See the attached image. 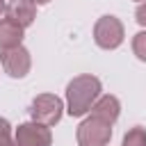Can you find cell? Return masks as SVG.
<instances>
[{
    "instance_id": "1",
    "label": "cell",
    "mask_w": 146,
    "mask_h": 146,
    "mask_svg": "<svg viewBox=\"0 0 146 146\" xmlns=\"http://www.w3.org/2000/svg\"><path fill=\"white\" fill-rule=\"evenodd\" d=\"M100 96V80L96 75H78L66 87V105L71 116H82Z\"/></svg>"
},
{
    "instance_id": "2",
    "label": "cell",
    "mask_w": 146,
    "mask_h": 146,
    "mask_svg": "<svg viewBox=\"0 0 146 146\" xmlns=\"http://www.w3.org/2000/svg\"><path fill=\"white\" fill-rule=\"evenodd\" d=\"M62 98L55 96V94H39L32 105H30V116L34 123H41V125H55L59 123L62 119Z\"/></svg>"
},
{
    "instance_id": "3",
    "label": "cell",
    "mask_w": 146,
    "mask_h": 146,
    "mask_svg": "<svg viewBox=\"0 0 146 146\" xmlns=\"http://www.w3.org/2000/svg\"><path fill=\"white\" fill-rule=\"evenodd\" d=\"M123 23L116 16H100L94 25V41L103 50H114L123 43Z\"/></svg>"
},
{
    "instance_id": "4",
    "label": "cell",
    "mask_w": 146,
    "mask_h": 146,
    "mask_svg": "<svg viewBox=\"0 0 146 146\" xmlns=\"http://www.w3.org/2000/svg\"><path fill=\"white\" fill-rule=\"evenodd\" d=\"M75 137H78L80 146H105L112 139V125L96 119V116H89L78 125Z\"/></svg>"
},
{
    "instance_id": "5",
    "label": "cell",
    "mask_w": 146,
    "mask_h": 146,
    "mask_svg": "<svg viewBox=\"0 0 146 146\" xmlns=\"http://www.w3.org/2000/svg\"><path fill=\"white\" fill-rule=\"evenodd\" d=\"M52 135L48 125L41 123H21L14 135V146H50Z\"/></svg>"
},
{
    "instance_id": "6",
    "label": "cell",
    "mask_w": 146,
    "mask_h": 146,
    "mask_svg": "<svg viewBox=\"0 0 146 146\" xmlns=\"http://www.w3.org/2000/svg\"><path fill=\"white\" fill-rule=\"evenodd\" d=\"M0 62H2L5 73L11 75V78H25V75L30 73V66H32L30 50L23 48V46H18V48H9V50H2Z\"/></svg>"
},
{
    "instance_id": "7",
    "label": "cell",
    "mask_w": 146,
    "mask_h": 146,
    "mask_svg": "<svg viewBox=\"0 0 146 146\" xmlns=\"http://www.w3.org/2000/svg\"><path fill=\"white\" fill-rule=\"evenodd\" d=\"M5 14H7L9 21H14L16 25H21L25 30L34 23L36 5L30 2V0H9V2H5Z\"/></svg>"
},
{
    "instance_id": "8",
    "label": "cell",
    "mask_w": 146,
    "mask_h": 146,
    "mask_svg": "<svg viewBox=\"0 0 146 146\" xmlns=\"http://www.w3.org/2000/svg\"><path fill=\"white\" fill-rule=\"evenodd\" d=\"M119 114H121V103H119L116 96H110V94L98 96V100L91 105V116H96V119H100L110 125L119 119Z\"/></svg>"
},
{
    "instance_id": "9",
    "label": "cell",
    "mask_w": 146,
    "mask_h": 146,
    "mask_svg": "<svg viewBox=\"0 0 146 146\" xmlns=\"http://www.w3.org/2000/svg\"><path fill=\"white\" fill-rule=\"evenodd\" d=\"M21 41H23V27L16 25L14 21H9V18H2L0 21V48L2 50L18 48Z\"/></svg>"
},
{
    "instance_id": "10",
    "label": "cell",
    "mask_w": 146,
    "mask_h": 146,
    "mask_svg": "<svg viewBox=\"0 0 146 146\" xmlns=\"http://www.w3.org/2000/svg\"><path fill=\"white\" fill-rule=\"evenodd\" d=\"M123 146H146V128L135 125L123 135Z\"/></svg>"
},
{
    "instance_id": "11",
    "label": "cell",
    "mask_w": 146,
    "mask_h": 146,
    "mask_svg": "<svg viewBox=\"0 0 146 146\" xmlns=\"http://www.w3.org/2000/svg\"><path fill=\"white\" fill-rule=\"evenodd\" d=\"M132 52L137 55V59L146 62V32H137L132 36Z\"/></svg>"
},
{
    "instance_id": "12",
    "label": "cell",
    "mask_w": 146,
    "mask_h": 146,
    "mask_svg": "<svg viewBox=\"0 0 146 146\" xmlns=\"http://www.w3.org/2000/svg\"><path fill=\"white\" fill-rule=\"evenodd\" d=\"M0 146H14V135H11V125L7 119L0 116Z\"/></svg>"
},
{
    "instance_id": "13",
    "label": "cell",
    "mask_w": 146,
    "mask_h": 146,
    "mask_svg": "<svg viewBox=\"0 0 146 146\" xmlns=\"http://www.w3.org/2000/svg\"><path fill=\"white\" fill-rule=\"evenodd\" d=\"M135 21H137L141 27H146V2H141V5L137 7V11H135Z\"/></svg>"
},
{
    "instance_id": "14",
    "label": "cell",
    "mask_w": 146,
    "mask_h": 146,
    "mask_svg": "<svg viewBox=\"0 0 146 146\" xmlns=\"http://www.w3.org/2000/svg\"><path fill=\"white\" fill-rule=\"evenodd\" d=\"M30 2H34V5H48L50 0H30Z\"/></svg>"
},
{
    "instance_id": "15",
    "label": "cell",
    "mask_w": 146,
    "mask_h": 146,
    "mask_svg": "<svg viewBox=\"0 0 146 146\" xmlns=\"http://www.w3.org/2000/svg\"><path fill=\"white\" fill-rule=\"evenodd\" d=\"M5 11V0H0V14Z\"/></svg>"
},
{
    "instance_id": "16",
    "label": "cell",
    "mask_w": 146,
    "mask_h": 146,
    "mask_svg": "<svg viewBox=\"0 0 146 146\" xmlns=\"http://www.w3.org/2000/svg\"><path fill=\"white\" fill-rule=\"evenodd\" d=\"M139 2H144V0H139Z\"/></svg>"
}]
</instances>
